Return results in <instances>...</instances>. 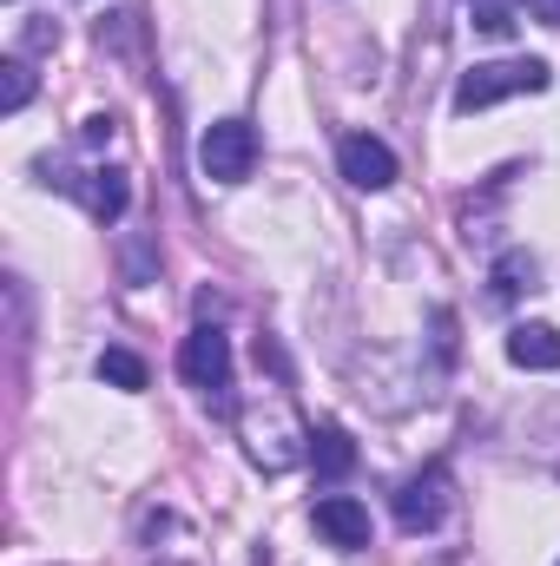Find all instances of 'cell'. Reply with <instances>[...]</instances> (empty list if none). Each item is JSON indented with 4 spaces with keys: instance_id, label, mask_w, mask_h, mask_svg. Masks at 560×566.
I'll return each mask as SVG.
<instances>
[{
    "instance_id": "1",
    "label": "cell",
    "mask_w": 560,
    "mask_h": 566,
    "mask_svg": "<svg viewBox=\"0 0 560 566\" xmlns=\"http://www.w3.org/2000/svg\"><path fill=\"white\" fill-rule=\"evenodd\" d=\"M548 86H554L548 60H488V66L462 73L455 113H481V106H501V99H521V93H548Z\"/></svg>"
},
{
    "instance_id": "2",
    "label": "cell",
    "mask_w": 560,
    "mask_h": 566,
    "mask_svg": "<svg viewBox=\"0 0 560 566\" xmlns=\"http://www.w3.org/2000/svg\"><path fill=\"white\" fill-rule=\"evenodd\" d=\"M198 165L211 185H245L251 165H258V133L245 119H218L205 139H198Z\"/></svg>"
},
{
    "instance_id": "3",
    "label": "cell",
    "mask_w": 560,
    "mask_h": 566,
    "mask_svg": "<svg viewBox=\"0 0 560 566\" xmlns=\"http://www.w3.org/2000/svg\"><path fill=\"white\" fill-rule=\"evenodd\" d=\"M178 376H185L191 389H205V396L231 389V336H225L218 323H198V329L185 336V349H178Z\"/></svg>"
},
{
    "instance_id": "4",
    "label": "cell",
    "mask_w": 560,
    "mask_h": 566,
    "mask_svg": "<svg viewBox=\"0 0 560 566\" xmlns=\"http://www.w3.org/2000/svg\"><path fill=\"white\" fill-rule=\"evenodd\" d=\"M336 165H343V178L356 191H390L396 185V151L383 139H370V133H350V139L336 145Z\"/></svg>"
},
{
    "instance_id": "5",
    "label": "cell",
    "mask_w": 560,
    "mask_h": 566,
    "mask_svg": "<svg viewBox=\"0 0 560 566\" xmlns=\"http://www.w3.org/2000/svg\"><path fill=\"white\" fill-rule=\"evenodd\" d=\"M442 507H448V474H442V468L409 474V481L396 488V521H403V534H428V527L442 521Z\"/></svg>"
},
{
    "instance_id": "6",
    "label": "cell",
    "mask_w": 560,
    "mask_h": 566,
    "mask_svg": "<svg viewBox=\"0 0 560 566\" xmlns=\"http://www.w3.org/2000/svg\"><path fill=\"white\" fill-rule=\"evenodd\" d=\"M310 521H317V534H323L330 547H370V507H363L356 494H323V501L310 507Z\"/></svg>"
},
{
    "instance_id": "7",
    "label": "cell",
    "mask_w": 560,
    "mask_h": 566,
    "mask_svg": "<svg viewBox=\"0 0 560 566\" xmlns=\"http://www.w3.org/2000/svg\"><path fill=\"white\" fill-rule=\"evenodd\" d=\"M508 363L515 369H560V329L554 323H515L508 329Z\"/></svg>"
},
{
    "instance_id": "8",
    "label": "cell",
    "mask_w": 560,
    "mask_h": 566,
    "mask_svg": "<svg viewBox=\"0 0 560 566\" xmlns=\"http://www.w3.org/2000/svg\"><path fill=\"white\" fill-rule=\"evenodd\" d=\"M80 198H86V211H93L100 224H113V218L126 211V198H133V191H126V171H113V165H106V171H86Z\"/></svg>"
},
{
    "instance_id": "9",
    "label": "cell",
    "mask_w": 560,
    "mask_h": 566,
    "mask_svg": "<svg viewBox=\"0 0 560 566\" xmlns=\"http://www.w3.org/2000/svg\"><path fill=\"white\" fill-rule=\"evenodd\" d=\"M310 461H317V474H350V468H356V441L336 422H323L310 434Z\"/></svg>"
},
{
    "instance_id": "10",
    "label": "cell",
    "mask_w": 560,
    "mask_h": 566,
    "mask_svg": "<svg viewBox=\"0 0 560 566\" xmlns=\"http://www.w3.org/2000/svg\"><path fill=\"white\" fill-rule=\"evenodd\" d=\"M468 27L488 40H508L521 27V0H468Z\"/></svg>"
},
{
    "instance_id": "11",
    "label": "cell",
    "mask_w": 560,
    "mask_h": 566,
    "mask_svg": "<svg viewBox=\"0 0 560 566\" xmlns=\"http://www.w3.org/2000/svg\"><path fill=\"white\" fill-rule=\"evenodd\" d=\"M521 290H535V258H528V251H508V258L495 264V303H515Z\"/></svg>"
},
{
    "instance_id": "12",
    "label": "cell",
    "mask_w": 560,
    "mask_h": 566,
    "mask_svg": "<svg viewBox=\"0 0 560 566\" xmlns=\"http://www.w3.org/2000/svg\"><path fill=\"white\" fill-rule=\"evenodd\" d=\"M100 382H113V389H145V363L133 349H106V356H100Z\"/></svg>"
},
{
    "instance_id": "13",
    "label": "cell",
    "mask_w": 560,
    "mask_h": 566,
    "mask_svg": "<svg viewBox=\"0 0 560 566\" xmlns=\"http://www.w3.org/2000/svg\"><path fill=\"white\" fill-rule=\"evenodd\" d=\"M0 73H7V86H0V113H20V106L33 99V66H27V60H7Z\"/></svg>"
},
{
    "instance_id": "14",
    "label": "cell",
    "mask_w": 560,
    "mask_h": 566,
    "mask_svg": "<svg viewBox=\"0 0 560 566\" xmlns=\"http://www.w3.org/2000/svg\"><path fill=\"white\" fill-rule=\"evenodd\" d=\"M80 139H86V145H106V139H113V119H100V113H93V119H86V133H80Z\"/></svg>"
},
{
    "instance_id": "15",
    "label": "cell",
    "mask_w": 560,
    "mask_h": 566,
    "mask_svg": "<svg viewBox=\"0 0 560 566\" xmlns=\"http://www.w3.org/2000/svg\"><path fill=\"white\" fill-rule=\"evenodd\" d=\"M528 7H535V13H541L548 27H560V0H528Z\"/></svg>"
}]
</instances>
